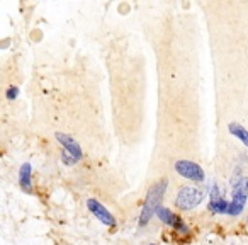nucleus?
<instances>
[{
  "label": "nucleus",
  "instance_id": "f257e3e1",
  "mask_svg": "<svg viewBox=\"0 0 248 245\" xmlns=\"http://www.w3.org/2000/svg\"><path fill=\"white\" fill-rule=\"evenodd\" d=\"M167 187H169V179H160L158 182H155L152 187L148 189V194H146L145 204H143L141 214H140V227H145V225L150 223L153 216L156 213V208L162 204V199L167 193Z\"/></svg>",
  "mask_w": 248,
  "mask_h": 245
},
{
  "label": "nucleus",
  "instance_id": "f03ea898",
  "mask_svg": "<svg viewBox=\"0 0 248 245\" xmlns=\"http://www.w3.org/2000/svg\"><path fill=\"white\" fill-rule=\"evenodd\" d=\"M206 196V189L197 186H184L175 196V206L182 211L196 210Z\"/></svg>",
  "mask_w": 248,
  "mask_h": 245
},
{
  "label": "nucleus",
  "instance_id": "7ed1b4c3",
  "mask_svg": "<svg viewBox=\"0 0 248 245\" xmlns=\"http://www.w3.org/2000/svg\"><path fill=\"white\" fill-rule=\"evenodd\" d=\"M231 189H233V194H231V201H230V206H228L226 214H230V216H238V214H241V211L245 210L247 201H248V177L245 176L240 182L231 186Z\"/></svg>",
  "mask_w": 248,
  "mask_h": 245
},
{
  "label": "nucleus",
  "instance_id": "20e7f679",
  "mask_svg": "<svg viewBox=\"0 0 248 245\" xmlns=\"http://www.w3.org/2000/svg\"><path fill=\"white\" fill-rule=\"evenodd\" d=\"M173 167H175V172L180 177L190 180V182H204V179H206L202 167L199 163L192 162V160H177Z\"/></svg>",
  "mask_w": 248,
  "mask_h": 245
},
{
  "label": "nucleus",
  "instance_id": "39448f33",
  "mask_svg": "<svg viewBox=\"0 0 248 245\" xmlns=\"http://www.w3.org/2000/svg\"><path fill=\"white\" fill-rule=\"evenodd\" d=\"M155 216L158 218V220L162 221L163 225L175 228V230H177V231H180V233H187V231H189V227H187V225L184 223L182 218L177 216V214H173L172 211L169 210V208L162 206V204H160V206L156 208Z\"/></svg>",
  "mask_w": 248,
  "mask_h": 245
},
{
  "label": "nucleus",
  "instance_id": "423d86ee",
  "mask_svg": "<svg viewBox=\"0 0 248 245\" xmlns=\"http://www.w3.org/2000/svg\"><path fill=\"white\" fill-rule=\"evenodd\" d=\"M87 208H89V211L100 221V223L107 225V227H116V218H114V214L110 213L100 201L87 199Z\"/></svg>",
  "mask_w": 248,
  "mask_h": 245
},
{
  "label": "nucleus",
  "instance_id": "0eeeda50",
  "mask_svg": "<svg viewBox=\"0 0 248 245\" xmlns=\"http://www.w3.org/2000/svg\"><path fill=\"white\" fill-rule=\"evenodd\" d=\"M228 206H230V201H226L223 197L217 184H213V187H211V191H209V204H207L209 211L214 214H226Z\"/></svg>",
  "mask_w": 248,
  "mask_h": 245
},
{
  "label": "nucleus",
  "instance_id": "6e6552de",
  "mask_svg": "<svg viewBox=\"0 0 248 245\" xmlns=\"http://www.w3.org/2000/svg\"><path fill=\"white\" fill-rule=\"evenodd\" d=\"M56 140H58V143H62L63 148L66 150L68 153H72L73 157H75L77 160H82V148H80L78 143L73 140V136L66 135V133H55Z\"/></svg>",
  "mask_w": 248,
  "mask_h": 245
},
{
  "label": "nucleus",
  "instance_id": "1a4fd4ad",
  "mask_svg": "<svg viewBox=\"0 0 248 245\" xmlns=\"http://www.w3.org/2000/svg\"><path fill=\"white\" fill-rule=\"evenodd\" d=\"M32 167L29 162L22 163L19 169V186L24 193H32V180H31Z\"/></svg>",
  "mask_w": 248,
  "mask_h": 245
},
{
  "label": "nucleus",
  "instance_id": "9d476101",
  "mask_svg": "<svg viewBox=\"0 0 248 245\" xmlns=\"http://www.w3.org/2000/svg\"><path fill=\"white\" fill-rule=\"evenodd\" d=\"M228 131L231 133V136H236V138L248 148V130H245L240 123H230V125H228Z\"/></svg>",
  "mask_w": 248,
  "mask_h": 245
},
{
  "label": "nucleus",
  "instance_id": "9b49d317",
  "mask_svg": "<svg viewBox=\"0 0 248 245\" xmlns=\"http://www.w3.org/2000/svg\"><path fill=\"white\" fill-rule=\"evenodd\" d=\"M5 96H7V99H9V100L17 99V96H19V87L11 85V87L7 89V92H5Z\"/></svg>",
  "mask_w": 248,
  "mask_h": 245
},
{
  "label": "nucleus",
  "instance_id": "f8f14e48",
  "mask_svg": "<svg viewBox=\"0 0 248 245\" xmlns=\"http://www.w3.org/2000/svg\"><path fill=\"white\" fill-rule=\"evenodd\" d=\"M247 223H248V218H247Z\"/></svg>",
  "mask_w": 248,
  "mask_h": 245
}]
</instances>
